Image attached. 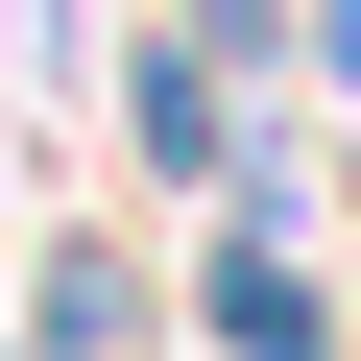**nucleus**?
Instances as JSON below:
<instances>
[{"mask_svg": "<svg viewBox=\"0 0 361 361\" xmlns=\"http://www.w3.org/2000/svg\"><path fill=\"white\" fill-rule=\"evenodd\" d=\"M217 337H241V361H337V313H313L289 241H217Z\"/></svg>", "mask_w": 361, "mask_h": 361, "instance_id": "f257e3e1", "label": "nucleus"}]
</instances>
